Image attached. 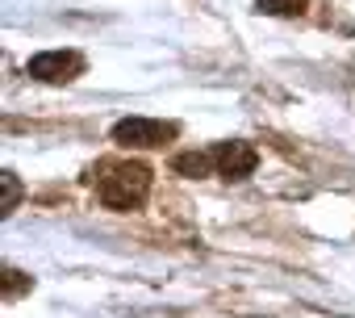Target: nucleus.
<instances>
[{"label": "nucleus", "mask_w": 355, "mask_h": 318, "mask_svg": "<svg viewBox=\"0 0 355 318\" xmlns=\"http://www.w3.org/2000/svg\"><path fill=\"white\" fill-rule=\"evenodd\" d=\"M92 185L105 210H138L150 193V168L134 159H109V164H96Z\"/></svg>", "instance_id": "obj_1"}, {"label": "nucleus", "mask_w": 355, "mask_h": 318, "mask_svg": "<svg viewBox=\"0 0 355 318\" xmlns=\"http://www.w3.org/2000/svg\"><path fill=\"white\" fill-rule=\"evenodd\" d=\"M180 134L175 122H150V117H125L113 126V142L117 147H134V151H150V147H163Z\"/></svg>", "instance_id": "obj_2"}, {"label": "nucleus", "mask_w": 355, "mask_h": 318, "mask_svg": "<svg viewBox=\"0 0 355 318\" xmlns=\"http://www.w3.org/2000/svg\"><path fill=\"white\" fill-rule=\"evenodd\" d=\"M26 72L34 80H46V84H67V80H76L84 72V59L76 51H42V55H34L26 63Z\"/></svg>", "instance_id": "obj_3"}, {"label": "nucleus", "mask_w": 355, "mask_h": 318, "mask_svg": "<svg viewBox=\"0 0 355 318\" xmlns=\"http://www.w3.org/2000/svg\"><path fill=\"white\" fill-rule=\"evenodd\" d=\"M214 164H218V176H226V181H247V176L255 172V164H259V155H255V147H247V142H218V147H214Z\"/></svg>", "instance_id": "obj_4"}, {"label": "nucleus", "mask_w": 355, "mask_h": 318, "mask_svg": "<svg viewBox=\"0 0 355 318\" xmlns=\"http://www.w3.org/2000/svg\"><path fill=\"white\" fill-rule=\"evenodd\" d=\"M175 172H184V176H209V172H218V164H214V151H193V155H175V164H171Z\"/></svg>", "instance_id": "obj_5"}, {"label": "nucleus", "mask_w": 355, "mask_h": 318, "mask_svg": "<svg viewBox=\"0 0 355 318\" xmlns=\"http://www.w3.org/2000/svg\"><path fill=\"white\" fill-rule=\"evenodd\" d=\"M259 9L263 13H297L301 0H259Z\"/></svg>", "instance_id": "obj_6"}, {"label": "nucleus", "mask_w": 355, "mask_h": 318, "mask_svg": "<svg viewBox=\"0 0 355 318\" xmlns=\"http://www.w3.org/2000/svg\"><path fill=\"white\" fill-rule=\"evenodd\" d=\"M13 206H17V176L5 172V214H13Z\"/></svg>", "instance_id": "obj_7"}]
</instances>
